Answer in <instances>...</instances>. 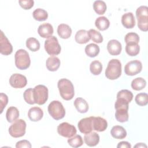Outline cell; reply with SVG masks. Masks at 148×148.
<instances>
[{
	"instance_id": "cell-42",
	"label": "cell",
	"mask_w": 148,
	"mask_h": 148,
	"mask_svg": "<svg viewBox=\"0 0 148 148\" xmlns=\"http://www.w3.org/2000/svg\"><path fill=\"white\" fill-rule=\"evenodd\" d=\"M8 103V97L4 93L0 94V106H1V113H2L3 109L6 107Z\"/></svg>"
},
{
	"instance_id": "cell-17",
	"label": "cell",
	"mask_w": 148,
	"mask_h": 148,
	"mask_svg": "<svg viewBox=\"0 0 148 148\" xmlns=\"http://www.w3.org/2000/svg\"><path fill=\"white\" fill-rule=\"evenodd\" d=\"M54 30L52 25L49 23H43L40 25L38 28L39 35L43 38H49L53 34Z\"/></svg>"
},
{
	"instance_id": "cell-38",
	"label": "cell",
	"mask_w": 148,
	"mask_h": 148,
	"mask_svg": "<svg viewBox=\"0 0 148 148\" xmlns=\"http://www.w3.org/2000/svg\"><path fill=\"white\" fill-rule=\"evenodd\" d=\"M135 101L139 106H146L148 103V95L145 92L139 93L136 95Z\"/></svg>"
},
{
	"instance_id": "cell-6",
	"label": "cell",
	"mask_w": 148,
	"mask_h": 148,
	"mask_svg": "<svg viewBox=\"0 0 148 148\" xmlns=\"http://www.w3.org/2000/svg\"><path fill=\"white\" fill-rule=\"evenodd\" d=\"M49 114L56 120L62 119L65 115V109L62 103L58 101H51L48 106Z\"/></svg>"
},
{
	"instance_id": "cell-1",
	"label": "cell",
	"mask_w": 148,
	"mask_h": 148,
	"mask_svg": "<svg viewBox=\"0 0 148 148\" xmlns=\"http://www.w3.org/2000/svg\"><path fill=\"white\" fill-rule=\"evenodd\" d=\"M57 86L60 94L63 99L69 101L73 98L75 95L74 87L69 80L65 78L60 79Z\"/></svg>"
},
{
	"instance_id": "cell-7",
	"label": "cell",
	"mask_w": 148,
	"mask_h": 148,
	"mask_svg": "<svg viewBox=\"0 0 148 148\" xmlns=\"http://www.w3.org/2000/svg\"><path fill=\"white\" fill-rule=\"evenodd\" d=\"M49 91L46 86L39 84L33 88V97L35 103L42 105L48 99Z\"/></svg>"
},
{
	"instance_id": "cell-31",
	"label": "cell",
	"mask_w": 148,
	"mask_h": 148,
	"mask_svg": "<svg viewBox=\"0 0 148 148\" xmlns=\"http://www.w3.org/2000/svg\"><path fill=\"white\" fill-rule=\"evenodd\" d=\"M146 86V80L140 77L134 79L131 82V87L133 90L139 91L143 89Z\"/></svg>"
},
{
	"instance_id": "cell-5",
	"label": "cell",
	"mask_w": 148,
	"mask_h": 148,
	"mask_svg": "<svg viewBox=\"0 0 148 148\" xmlns=\"http://www.w3.org/2000/svg\"><path fill=\"white\" fill-rule=\"evenodd\" d=\"M148 8L142 5L137 8L136 16L138 20V27L142 31L146 32L148 30Z\"/></svg>"
},
{
	"instance_id": "cell-32",
	"label": "cell",
	"mask_w": 148,
	"mask_h": 148,
	"mask_svg": "<svg viewBox=\"0 0 148 148\" xmlns=\"http://www.w3.org/2000/svg\"><path fill=\"white\" fill-rule=\"evenodd\" d=\"M93 9L96 13L99 15H102L106 12L107 6L104 1L97 0L94 1L93 3Z\"/></svg>"
},
{
	"instance_id": "cell-43",
	"label": "cell",
	"mask_w": 148,
	"mask_h": 148,
	"mask_svg": "<svg viewBox=\"0 0 148 148\" xmlns=\"http://www.w3.org/2000/svg\"><path fill=\"white\" fill-rule=\"evenodd\" d=\"M32 147L31 143L27 140H21L17 142L16 144V148H31Z\"/></svg>"
},
{
	"instance_id": "cell-2",
	"label": "cell",
	"mask_w": 148,
	"mask_h": 148,
	"mask_svg": "<svg viewBox=\"0 0 148 148\" xmlns=\"http://www.w3.org/2000/svg\"><path fill=\"white\" fill-rule=\"evenodd\" d=\"M128 104L129 103L125 100L121 98H117L114 103V108L116 109L115 117L119 122L124 123L128 120Z\"/></svg>"
},
{
	"instance_id": "cell-12",
	"label": "cell",
	"mask_w": 148,
	"mask_h": 148,
	"mask_svg": "<svg viewBox=\"0 0 148 148\" xmlns=\"http://www.w3.org/2000/svg\"><path fill=\"white\" fill-rule=\"evenodd\" d=\"M27 83L26 77L20 73H14L9 79L10 85L14 88H22L27 85Z\"/></svg>"
},
{
	"instance_id": "cell-35",
	"label": "cell",
	"mask_w": 148,
	"mask_h": 148,
	"mask_svg": "<svg viewBox=\"0 0 148 148\" xmlns=\"http://www.w3.org/2000/svg\"><path fill=\"white\" fill-rule=\"evenodd\" d=\"M90 70L94 75H99L102 71V65L101 62L98 60L93 61L90 65Z\"/></svg>"
},
{
	"instance_id": "cell-39",
	"label": "cell",
	"mask_w": 148,
	"mask_h": 148,
	"mask_svg": "<svg viewBox=\"0 0 148 148\" xmlns=\"http://www.w3.org/2000/svg\"><path fill=\"white\" fill-rule=\"evenodd\" d=\"M23 97L27 103L29 105H34L35 103L33 97V88H29L25 90L23 94Z\"/></svg>"
},
{
	"instance_id": "cell-33",
	"label": "cell",
	"mask_w": 148,
	"mask_h": 148,
	"mask_svg": "<svg viewBox=\"0 0 148 148\" xmlns=\"http://www.w3.org/2000/svg\"><path fill=\"white\" fill-rule=\"evenodd\" d=\"M27 47L32 51H36L40 49V43L36 38L31 37L26 40Z\"/></svg>"
},
{
	"instance_id": "cell-16",
	"label": "cell",
	"mask_w": 148,
	"mask_h": 148,
	"mask_svg": "<svg viewBox=\"0 0 148 148\" xmlns=\"http://www.w3.org/2000/svg\"><path fill=\"white\" fill-rule=\"evenodd\" d=\"M93 130L98 132H102L106 130L108 127L107 121L101 117H92Z\"/></svg>"
},
{
	"instance_id": "cell-29",
	"label": "cell",
	"mask_w": 148,
	"mask_h": 148,
	"mask_svg": "<svg viewBox=\"0 0 148 148\" xmlns=\"http://www.w3.org/2000/svg\"><path fill=\"white\" fill-rule=\"evenodd\" d=\"M99 47L95 43H90L85 47V53L90 57H95L99 53Z\"/></svg>"
},
{
	"instance_id": "cell-3",
	"label": "cell",
	"mask_w": 148,
	"mask_h": 148,
	"mask_svg": "<svg viewBox=\"0 0 148 148\" xmlns=\"http://www.w3.org/2000/svg\"><path fill=\"white\" fill-rule=\"evenodd\" d=\"M121 74V64L117 59H112L105 70V76L110 80L118 79Z\"/></svg>"
},
{
	"instance_id": "cell-41",
	"label": "cell",
	"mask_w": 148,
	"mask_h": 148,
	"mask_svg": "<svg viewBox=\"0 0 148 148\" xmlns=\"http://www.w3.org/2000/svg\"><path fill=\"white\" fill-rule=\"evenodd\" d=\"M18 3L22 8L25 10H28L33 7L34 1L33 0H20Z\"/></svg>"
},
{
	"instance_id": "cell-4",
	"label": "cell",
	"mask_w": 148,
	"mask_h": 148,
	"mask_svg": "<svg viewBox=\"0 0 148 148\" xmlns=\"http://www.w3.org/2000/svg\"><path fill=\"white\" fill-rule=\"evenodd\" d=\"M16 66L20 70H25L30 66L31 60L28 53L24 49L18 50L14 55Z\"/></svg>"
},
{
	"instance_id": "cell-18",
	"label": "cell",
	"mask_w": 148,
	"mask_h": 148,
	"mask_svg": "<svg viewBox=\"0 0 148 148\" xmlns=\"http://www.w3.org/2000/svg\"><path fill=\"white\" fill-rule=\"evenodd\" d=\"M121 23L127 29L134 28L135 25V19L133 13L128 12L124 14L121 17Z\"/></svg>"
},
{
	"instance_id": "cell-20",
	"label": "cell",
	"mask_w": 148,
	"mask_h": 148,
	"mask_svg": "<svg viewBox=\"0 0 148 148\" xmlns=\"http://www.w3.org/2000/svg\"><path fill=\"white\" fill-rule=\"evenodd\" d=\"M84 140L87 146L90 147L95 146L99 142V136L97 132L91 131L90 133L85 134Z\"/></svg>"
},
{
	"instance_id": "cell-22",
	"label": "cell",
	"mask_w": 148,
	"mask_h": 148,
	"mask_svg": "<svg viewBox=\"0 0 148 148\" xmlns=\"http://www.w3.org/2000/svg\"><path fill=\"white\" fill-rule=\"evenodd\" d=\"M110 134L113 138L117 139H123L127 136V131L125 128L120 125L113 126L110 131Z\"/></svg>"
},
{
	"instance_id": "cell-36",
	"label": "cell",
	"mask_w": 148,
	"mask_h": 148,
	"mask_svg": "<svg viewBox=\"0 0 148 148\" xmlns=\"http://www.w3.org/2000/svg\"><path fill=\"white\" fill-rule=\"evenodd\" d=\"M117 98H121L130 103L133 98L132 92L128 90H121L117 94Z\"/></svg>"
},
{
	"instance_id": "cell-30",
	"label": "cell",
	"mask_w": 148,
	"mask_h": 148,
	"mask_svg": "<svg viewBox=\"0 0 148 148\" xmlns=\"http://www.w3.org/2000/svg\"><path fill=\"white\" fill-rule=\"evenodd\" d=\"M32 16L35 20L38 21H43L48 18L47 12L41 8L36 9L32 13Z\"/></svg>"
},
{
	"instance_id": "cell-44",
	"label": "cell",
	"mask_w": 148,
	"mask_h": 148,
	"mask_svg": "<svg viewBox=\"0 0 148 148\" xmlns=\"http://www.w3.org/2000/svg\"><path fill=\"white\" fill-rule=\"evenodd\" d=\"M117 148H131V144L126 141H122L118 143L117 146Z\"/></svg>"
},
{
	"instance_id": "cell-37",
	"label": "cell",
	"mask_w": 148,
	"mask_h": 148,
	"mask_svg": "<svg viewBox=\"0 0 148 148\" xmlns=\"http://www.w3.org/2000/svg\"><path fill=\"white\" fill-rule=\"evenodd\" d=\"M90 39L94 42L101 43L103 42V36L101 33L94 29H90L88 31Z\"/></svg>"
},
{
	"instance_id": "cell-10",
	"label": "cell",
	"mask_w": 148,
	"mask_h": 148,
	"mask_svg": "<svg viewBox=\"0 0 148 148\" xmlns=\"http://www.w3.org/2000/svg\"><path fill=\"white\" fill-rule=\"evenodd\" d=\"M76 132L75 127L67 122L62 123L57 127L58 134L65 138H71L76 134Z\"/></svg>"
},
{
	"instance_id": "cell-24",
	"label": "cell",
	"mask_w": 148,
	"mask_h": 148,
	"mask_svg": "<svg viewBox=\"0 0 148 148\" xmlns=\"http://www.w3.org/2000/svg\"><path fill=\"white\" fill-rule=\"evenodd\" d=\"M75 39L77 43L84 44L90 40V38L87 31L85 29H80L76 33Z\"/></svg>"
},
{
	"instance_id": "cell-19",
	"label": "cell",
	"mask_w": 148,
	"mask_h": 148,
	"mask_svg": "<svg viewBox=\"0 0 148 148\" xmlns=\"http://www.w3.org/2000/svg\"><path fill=\"white\" fill-rule=\"evenodd\" d=\"M43 116V112L39 107H32L30 108L28 112V117L32 121H38Z\"/></svg>"
},
{
	"instance_id": "cell-21",
	"label": "cell",
	"mask_w": 148,
	"mask_h": 148,
	"mask_svg": "<svg viewBox=\"0 0 148 148\" xmlns=\"http://www.w3.org/2000/svg\"><path fill=\"white\" fill-rule=\"evenodd\" d=\"M60 60L56 56H50L46 61L47 69L51 72L56 71L60 66Z\"/></svg>"
},
{
	"instance_id": "cell-34",
	"label": "cell",
	"mask_w": 148,
	"mask_h": 148,
	"mask_svg": "<svg viewBox=\"0 0 148 148\" xmlns=\"http://www.w3.org/2000/svg\"><path fill=\"white\" fill-rule=\"evenodd\" d=\"M68 143L72 147H79L83 145V140L79 135H75L68 139Z\"/></svg>"
},
{
	"instance_id": "cell-45",
	"label": "cell",
	"mask_w": 148,
	"mask_h": 148,
	"mask_svg": "<svg viewBox=\"0 0 148 148\" xmlns=\"http://www.w3.org/2000/svg\"><path fill=\"white\" fill-rule=\"evenodd\" d=\"M147 147V146L143 143H138L135 146H134V147Z\"/></svg>"
},
{
	"instance_id": "cell-11",
	"label": "cell",
	"mask_w": 148,
	"mask_h": 148,
	"mask_svg": "<svg viewBox=\"0 0 148 148\" xmlns=\"http://www.w3.org/2000/svg\"><path fill=\"white\" fill-rule=\"evenodd\" d=\"M142 69V62L138 60H132L125 65L124 72L128 76H134L140 73Z\"/></svg>"
},
{
	"instance_id": "cell-25",
	"label": "cell",
	"mask_w": 148,
	"mask_h": 148,
	"mask_svg": "<svg viewBox=\"0 0 148 148\" xmlns=\"http://www.w3.org/2000/svg\"><path fill=\"white\" fill-rule=\"evenodd\" d=\"M74 106L76 110L81 113H86L88 110V104L87 101L82 98L79 97L75 99Z\"/></svg>"
},
{
	"instance_id": "cell-14",
	"label": "cell",
	"mask_w": 148,
	"mask_h": 148,
	"mask_svg": "<svg viewBox=\"0 0 148 148\" xmlns=\"http://www.w3.org/2000/svg\"><path fill=\"white\" fill-rule=\"evenodd\" d=\"M92 117L91 116L82 119L78 122L77 127L80 132L86 134L91 132L93 130Z\"/></svg>"
},
{
	"instance_id": "cell-9",
	"label": "cell",
	"mask_w": 148,
	"mask_h": 148,
	"mask_svg": "<svg viewBox=\"0 0 148 148\" xmlns=\"http://www.w3.org/2000/svg\"><path fill=\"white\" fill-rule=\"evenodd\" d=\"M45 49L48 54L57 56L60 53L61 47L57 38L54 36H51L45 40Z\"/></svg>"
},
{
	"instance_id": "cell-23",
	"label": "cell",
	"mask_w": 148,
	"mask_h": 148,
	"mask_svg": "<svg viewBox=\"0 0 148 148\" xmlns=\"http://www.w3.org/2000/svg\"><path fill=\"white\" fill-rule=\"evenodd\" d=\"M57 33L62 39H68L72 34L71 28L66 24H61L57 27Z\"/></svg>"
},
{
	"instance_id": "cell-26",
	"label": "cell",
	"mask_w": 148,
	"mask_h": 148,
	"mask_svg": "<svg viewBox=\"0 0 148 148\" xmlns=\"http://www.w3.org/2000/svg\"><path fill=\"white\" fill-rule=\"evenodd\" d=\"M19 117V111L14 106L9 107L6 113V120L9 123H13Z\"/></svg>"
},
{
	"instance_id": "cell-40",
	"label": "cell",
	"mask_w": 148,
	"mask_h": 148,
	"mask_svg": "<svg viewBox=\"0 0 148 148\" xmlns=\"http://www.w3.org/2000/svg\"><path fill=\"white\" fill-rule=\"evenodd\" d=\"M124 40L126 43H138L139 42V36L136 33L131 32L125 35L124 37Z\"/></svg>"
},
{
	"instance_id": "cell-28",
	"label": "cell",
	"mask_w": 148,
	"mask_h": 148,
	"mask_svg": "<svg viewBox=\"0 0 148 148\" xmlns=\"http://www.w3.org/2000/svg\"><path fill=\"white\" fill-rule=\"evenodd\" d=\"M125 51L130 56H136L140 51V46L138 43H126Z\"/></svg>"
},
{
	"instance_id": "cell-15",
	"label": "cell",
	"mask_w": 148,
	"mask_h": 148,
	"mask_svg": "<svg viewBox=\"0 0 148 148\" xmlns=\"http://www.w3.org/2000/svg\"><path fill=\"white\" fill-rule=\"evenodd\" d=\"M107 49L109 54L112 56H117L120 54L121 51V44L117 40L112 39L108 43Z\"/></svg>"
},
{
	"instance_id": "cell-8",
	"label": "cell",
	"mask_w": 148,
	"mask_h": 148,
	"mask_svg": "<svg viewBox=\"0 0 148 148\" xmlns=\"http://www.w3.org/2000/svg\"><path fill=\"white\" fill-rule=\"evenodd\" d=\"M26 126V123L24 120H16L9 127V133L13 138L21 137L25 134Z\"/></svg>"
},
{
	"instance_id": "cell-27",
	"label": "cell",
	"mask_w": 148,
	"mask_h": 148,
	"mask_svg": "<svg viewBox=\"0 0 148 148\" xmlns=\"http://www.w3.org/2000/svg\"><path fill=\"white\" fill-rule=\"evenodd\" d=\"M95 25L99 30L105 31L109 28L110 25V21L106 17L101 16L95 20Z\"/></svg>"
},
{
	"instance_id": "cell-13",
	"label": "cell",
	"mask_w": 148,
	"mask_h": 148,
	"mask_svg": "<svg viewBox=\"0 0 148 148\" xmlns=\"http://www.w3.org/2000/svg\"><path fill=\"white\" fill-rule=\"evenodd\" d=\"M13 51V46L9 41L8 39L3 34V31H1L0 37V53L1 54L8 56Z\"/></svg>"
}]
</instances>
